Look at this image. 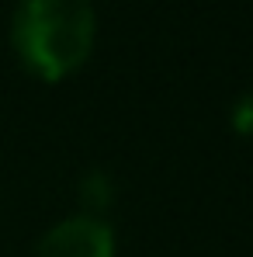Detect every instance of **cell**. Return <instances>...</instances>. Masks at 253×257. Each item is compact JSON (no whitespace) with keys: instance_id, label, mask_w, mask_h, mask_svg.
Here are the masks:
<instances>
[{"instance_id":"1","label":"cell","mask_w":253,"mask_h":257,"mask_svg":"<svg viewBox=\"0 0 253 257\" xmlns=\"http://www.w3.org/2000/svg\"><path fill=\"white\" fill-rule=\"evenodd\" d=\"M97 14L90 0H18L11 45L21 66L45 84L73 77L94 52Z\"/></svg>"},{"instance_id":"2","label":"cell","mask_w":253,"mask_h":257,"mask_svg":"<svg viewBox=\"0 0 253 257\" xmlns=\"http://www.w3.org/2000/svg\"><path fill=\"white\" fill-rule=\"evenodd\" d=\"M35 257H115V229L101 215H70L49 226Z\"/></svg>"},{"instance_id":"3","label":"cell","mask_w":253,"mask_h":257,"mask_svg":"<svg viewBox=\"0 0 253 257\" xmlns=\"http://www.w3.org/2000/svg\"><path fill=\"white\" fill-rule=\"evenodd\" d=\"M77 198H80L84 215H101V219H104V209H108L111 198H115V181L104 171H87L84 177H80Z\"/></svg>"},{"instance_id":"4","label":"cell","mask_w":253,"mask_h":257,"mask_svg":"<svg viewBox=\"0 0 253 257\" xmlns=\"http://www.w3.org/2000/svg\"><path fill=\"white\" fill-rule=\"evenodd\" d=\"M246 104H250V108H253V90H250V94H246Z\"/></svg>"}]
</instances>
